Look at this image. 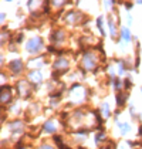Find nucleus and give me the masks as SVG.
Masks as SVG:
<instances>
[{"label":"nucleus","mask_w":142,"mask_h":149,"mask_svg":"<svg viewBox=\"0 0 142 149\" xmlns=\"http://www.w3.org/2000/svg\"><path fill=\"white\" fill-rule=\"evenodd\" d=\"M98 54L95 53V51H84L83 57H81V63H80V67L78 70L81 71V72H88V71H93L94 72L95 70L98 68L100 65H98Z\"/></svg>","instance_id":"7ed1b4c3"},{"label":"nucleus","mask_w":142,"mask_h":149,"mask_svg":"<svg viewBox=\"0 0 142 149\" xmlns=\"http://www.w3.org/2000/svg\"><path fill=\"white\" fill-rule=\"evenodd\" d=\"M44 47H46V44H44L43 37H38V36H34V37L29 38L27 43L24 44L26 51H27L29 54H31L33 57H34V54H38L40 51H43Z\"/></svg>","instance_id":"39448f33"},{"label":"nucleus","mask_w":142,"mask_h":149,"mask_svg":"<svg viewBox=\"0 0 142 149\" xmlns=\"http://www.w3.org/2000/svg\"><path fill=\"white\" fill-rule=\"evenodd\" d=\"M60 149H72V148H71V146H68V145H65V143H64L63 146H60Z\"/></svg>","instance_id":"bb28decb"},{"label":"nucleus","mask_w":142,"mask_h":149,"mask_svg":"<svg viewBox=\"0 0 142 149\" xmlns=\"http://www.w3.org/2000/svg\"><path fill=\"white\" fill-rule=\"evenodd\" d=\"M129 114L132 118H138V114H136V108L134 105H129Z\"/></svg>","instance_id":"4be33fe9"},{"label":"nucleus","mask_w":142,"mask_h":149,"mask_svg":"<svg viewBox=\"0 0 142 149\" xmlns=\"http://www.w3.org/2000/svg\"><path fill=\"white\" fill-rule=\"evenodd\" d=\"M105 141H108V136H106V134H105V131H98L97 134L94 135V143H95V146H101Z\"/></svg>","instance_id":"2eb2a0df"},{"label":"nucleus","mask_w":142,"mask_h":149,"mask_svg":"<svg viewBox=\"0 0 142 149\" xmlns=\"http://www.w3.org/2000/svg\"><path fill=\"white\" fill-rule=\"evenodd\" d=\"M135 149H139V148H135Z\"/></svg>","instance_id":"c85d7f7f"},{"label":"nucleus","mask_w":142,"mask_h":149,"mask_svg":"<svg viewBox=\"0 0 142 149\" xmlns=\"http://www.w3.org/2000/svg\"><path fill=\"white\" fill-rule=\"evenodd\" d=\"M132 88V81H131V77H125L124 78V91H131Z\"/></svg>","instance_id":"6ab92c4d"},{"label":"nucleus","mask_w":142,"mask_h":149,"mask_svg":"<svg viewBox=\"0 0 142 149\" xmlns=\"http://www.w3.org/2000/svg\"><path fill=\"white\" fill-rule=\"evenodd\" d=\"M26 67H27V65L24 64V61L22 58H14V60H10V61L7 63V70L12 72L13 75H20L24 70H26Z\"/></svg>","instance_id":"9d476101"},{"label":"nucleus","mask_w":142,"mask_h":149,"mask_svg":"<svg viewBox=\"0 0 142 149\" xmlns=\"http://www.w3.org/2000/svg\"><path fill=\"white\" fill-rule=\"evenodd\" d=\"M114 112H115V114H114V116H115V119H117V118H118L119 115H121V109H115V111H114Z\"/></svg>","instance_id":"393cba45"},{"label":"nucleus","mask_w":142,"mask_h":149,"mask_svg":"<svg viewBox=\"0 0 142 149\" xmlns=\"http://www.w3.org/2000/svg\"><path fill=\"white\" fill-rule=\"evenodd\" d=\"M58 124H61V121H57V119H47L43 125H41V132L44 134H48V135H56L57 129H58Z\"/></svg>","instance_id":"9b49d317"},{"label":"nucleus","mask_w":142,"mask_h":149,"mask_svg":"<svg viewBox=\"0 0 142 149\" xmlns=\"http://www.w3.org/2000/svg\"><path fill=\"white\" fill-rule=\"evenodd\" d=\"M27 80L30 81L33 85H37V84L44 81V72L41 70H33V71H30L27 74Z\"/></svg>","instance_id":"f8f14e48"},{"label":"nucleus","mask_w":142,"mask_h":149,"mask_svg":"<svg viewBox=\"0 0 142 149\" xmlns=\"http://www.w3.org/2000/svg\"><path fill=\"white\" fill-rule=\"evenodd\" d=\"M95 24H97V29H98V31H100V36L101 37H105V27H104V16L102 14H100L98 17H97V20H95Z\"/></svg>","instance_id":"a211bd4d"},{"label":"nucleus","mask_w":142,"mask_h":149,"mask_svg":"<svg viewBox=\"0 0 142 149\" xmlns=\"http://www.w3.org/2000/svg\"><path fill=\"white\" fill-rule=\"evenodd\" d=\"M12 85H9V84H4V85H1V90H0V104H1V107H4V105H12L13 104V91H12Z\"/></svg>","instance_id":"1a4fd4ad"},{"label":"nucleus","mask_w":142,"mask_h":149,"mask_svg":"<svg viewBox=\"0 0 142 149\" xmlns=\"http://www.w3.org/2000/svg\"><path fill=\"white\" fill-rule=\"evenodd\" d=\"M14 90L19 94L20 98L23 100H29L31 98V94H33V90H34V85L30 82L29 80H17L16 85H14Z\"/></svg>","instance_id":"20e7f679"},{"label":"nucleus","mask_w":142,"mask_h":149,"mask_svg":"<svg viewBox=\"0 0 142 149\" xmlns=\"http://www.w3.org/2000/svg\"><path fill=\"white\" fill-rule=\"evenodd\" d=\"M47 56L48 54H40V56H34V57L29 58V61L26 64L27 68H30L31 71L33 70H41L47 63Z\"/></svg>","instance_id":"0eeeda50"},{"label":"nucleus","mask_w":142,"mask_h":149,"mask_svg":"<svg viewBox=\"0 0 142 149\" xmlns=\"http://www.w3.org/2000/svg\"><path fill=\"white\" fill-rule=\"evenodd\" d=\"M98 111L101 112V115H102V118H104V119H108V118L112 115V112H111V108H109L108 102H101V104H100Z\"/></svg>","instance_id":"dca6fc26"},{"label":"nucleus","mask_w":142,"mask_h":149,"mask_svg":"<svg viewBox=\"0 0 142 149\" xmlns=\"http://www.w3.org/2000/svg\"><path fill=\"white\" fill-rule=\"evenodd\" d=\"M141 94H142V87H141Z\"/></svg>","instance_id":"cd10ccee"},{"label":"nucleus","mask_w":142,"mask_h":149,"mask_svg":"<svg viewBox=\"0 0 142 149\" xmlns=\"http://www.w3.org/2000/svg\"><path fill=\"white\" fill-rule=\"evenodd\" d=\"M119 37L121 40H124V43L129 44L132 40H135V37H132L131 34V30L127 27V26H121V30H119Z\"/></svg>","instance_id":"4468645a"},{"label":"nucleus","mask_w":142,"mask_h":149,"mask_svg":"<svg viewBox=\"0 0 142 149\" xmlns=\"http://www.w3.org/2000/svg\"><path fill=\"white\" fill-rule=\"evenodd\" d=\"M117 128L119 129V134H121L122 136H125L127 134H129L131 129H132V126H131L129 122H117Z\"/></svg>","instance_id":"f3484780"},{"label":"nucleus","mask_w":142,"mask_h":149,"mask_svg":"<svg viewBox=\"0 0 142 149\" xmlns=\"http://www.w3.org/2000/svg\"><path fill=\"white\" fill-rule=\"evenodd\" d=\"M91 91H88L83 84L80 82H74L70 87V90L67 91V107H77V105H83L87 98L88 94Z\"/></svg>","instance_id":"f257e3e1"},{"label":"nucleus","mask_w":142,"mask_h":149,"mask_svg":"<svg viewBox=\"0 0 142 149\" xmlns=\"http://www.w3.org/2000/svg\"><path fill=\"white\" fill-rule=\"evenodd\" d=\"M122 4L127 7V12H128V13H129V10L132 9V6H134V3H131V1H124Z\"/></svg>","instance_id":"5701e85b"},{"label":"nucleus","mask_w":142,"mask_h":149,"mask_svg":"<svg viewBox=\"0 0 142 149\" xmlns=\"http://www.w3.org/2000/svg\"><path fill=\"white\" fill-rule=\"evenodd\" d=\"M4 20H6V13L1 12V23H4Z\"/></svg>","instance_id":"a878e982"},{"label":"nucleus","mask_w":142,"mask_h":149,"mask_svg":"<svg viewBox=\"0 0 142 149\" xmlns=\"http://www.w3.org/2000/svg\"><path fill=\"white\" fill-rule=\"evenodd\" d=\"M132 22H134V19H132V16L128 13V14H127V23H128V26H131V24H132Z\"/></svg>","instance_id":"b1692460"},{"label":"nucleus","mask_w":142,"mask_h":149,"mask_svg":"<svg viewBox=\"0 0 142 149\" xmlns=\"http://www.w3.org/2000/svg\"><path fill=\"white\" fill-rule=\"evenodd\" d=\"M100 149H117V145L114 141H106V143H102Z\"/></svg>","instance_id":"aec40b11"},{"label":"nucleus","mask_w":142,"mask_h":149,"mask_svg":"<svg viewBox=\"0 0 142 149\" xmlns=\"http://www.w3.org/2000/svg\"><path fill=\"white\" fill-rule=\"evenodd\" d=\"M24 122L22 119H19V118H16V119H13L10 122H7V129H9V132L12 134L13 136H20V135H23L24 134Z\"/></svg>","instance_id":"6e6552de"},{"label":"nucleus","mask_w":142,"mask_h":149,"mask_svg":"<svg viewBox=\"0 0 142 149\" xmlns=\"http://www.w3.org/2000/svg\"><path fill=\"white\" fill-rule=\"evenodd\" d=\"M63 22L65 24H70V26H78V24H85L90 23V16H87L85 13H83L81 10H75V9H71L63 14Z\"/></svg>","instance_id":"f03ea898"},{"label":"nucleus","mask_w":142,"mask_h":149,"mask_svg":"<svg viewBox=\"0 0 142 149\" xmlns=\"http://www.w3.org/2000/svg\"><path fill=\"white\" fill-rule=\"evenodd\" d=\"M37 149H57V148H56V145H51L50 142H43Z\"/></svg>","instance_id":"412c9836"},{"label":"nucleus","mask_w":142,"mask_h":149,"mask_svg":"<svg viewBox=\"0 0 142 149\" xmlns=\"http://www.w3.org/2000/svg\"><path fill=\"white\" fill-rule=\"evenodd\" d=\"M65 37H67V31L64 29H54L50 34V43H51V46L60 47L64 44Z\"/></svg>","instance_id":"423d86ee"},{"label":"nucleus","mask_w":142,"mask_h":149,"mask_svg":"<svg viewBox=\"0 0 142 149\" xmlns=\"http://www.w3.org/2000/svg\"><path fill=\"white\" fill-rule=\"evenodd\" d=\"M115 100H117V107H118L119 109H121V108H124V107L127 105V102H128V100H129V92L128 91L117 92Z\"/></svg>","instance_id":"ddd939ff"}]
</instances>
